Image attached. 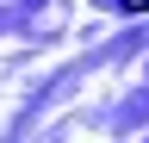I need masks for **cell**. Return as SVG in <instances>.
<instances>
[{"label":"cell","instance_id":"1","mask_svg":"<svg viewBox=\"0 0 149 143\" xmlns=\"http://www.w3.org/2000/svg\"><path fill=\"white\" fill-rule=\"evenodd\" d=\"M124 6H149V0H124Z\"/></svg>","mask_w":149,"mask_h":143}]
</instances>
